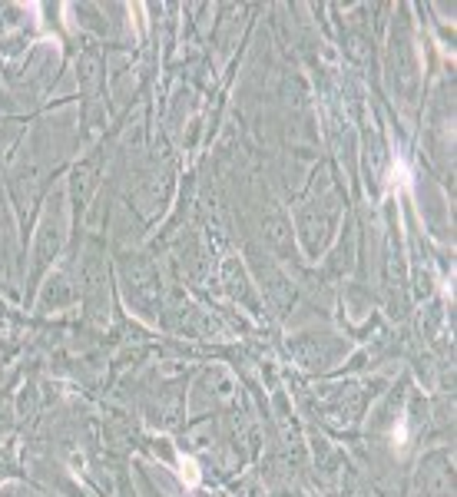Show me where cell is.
<instances>
[{
  "mask_svg": "<svg viewBox=\"0 0 457 497\" xmlns=\"http://www.w3.org/2000/svg\"><path fill=\"white\" fill-rule=\"evenodd\" d=\"M179 474H183V481L189 487L199 484V471H196V461H193V457H179Z\"/></svg>",
  "mask_w": 457,
  "mask_h": 497,
  "instance_id": "1",
  "label": "cell"
}]
</instances>
